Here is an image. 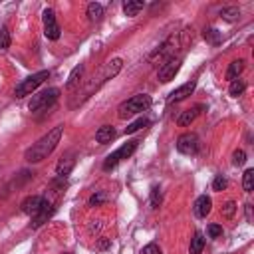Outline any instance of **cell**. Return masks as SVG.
I'll return each mask as SVG.
<instances>
[{
	"label": "cell",
	"mask_w": 254,
	"mask_h": 254,
	"mask_svg": "<svg viewBox=\"0 0 254 254\" xmlns=\"http://www.w3.org/2000/svg\"><path fill=\"white\" fill-rule=\"evenodd\" d=\"M62 133H64V127H62V125L54 127L52 131H48L38 143H34V145L30 147V149L26 151V155H24V159L30 161V163H40V161L48 159V157L54 153V149L58 147V143H60V139H62Z\"/></svg>",
	"instance_id": "cell-1"
},
{
	"label": "cell",
	"mask_w": 254,
	"mask_h": 254,
	"mask_svg": "<svg viewBox=\"0 0 254 254\" xmlns=\"http://www.w3.org/2000/svg\"><path fill=\"white\" fill-rule=\"evenodd\" d=\"M52 210H54V205L52 203H48L46 199H44V205H42V208H40V213L34 217V221H32V228H38V226H42L48 219H50V215H52Z\"/></svg>",
	"instance_id": "cell-12"
},
{
	"label": "cell",
	"mask_w": 254,
	"mask_h": 254,
	"mask_svg": "<svg viewBox=\"0 0 254 254\" xmlns=\"http://www.w3.org/2000/svg\"><path fill=\"white\" fill-rule=\"evenodd\" d=\"M44 34L48 40H58L60 38V26L56 22L54 10H44Z\"/></svg>",
	"instance_id": "cell-9"
},
{
	"label": "cell",
	"mask_w": 254,
	"mask_h": 254,
	"mask_svg": "<svg viewBox=\"0 0 254 254\" xmlns=\"http://www.w3.org/2000/svg\"><path fill=\"white\" fill-rule=\"evenodd\" d=\"M159 203H161V190H159V187H153V190H151V208H157Z\"/></svg>",
	"instance_id": "cell-31"
},
{
	"label": "cell",
	"mask_w": 254,
	"mask_h": 254,
	"mask_svg": "<svg viewBox=\"0 0 254 254\" xmlns=\"http://www.w3.org/2000/svg\"><path fill=\"white\" fill-rule=\"evenodd\" d=\"M179 68H181V60H179V58H171L167 64H163V66H161V70H159V74H157L159 81L167 83V81L175 79V76H177Z\"/></svg>",
	"instance_id": "cell-8"
},
{
	"label": "cell",
	"mask_w": 254,
	"mask_h": 254,
	"mask_svg": "<svg viewBox=\"0 0 254 254\" xmlns=\"http://www.w3.org/2000/svg\"><path fill=\"white\" fill-rule=\"evenodd\" d=\"M199 110H203V105H197V108H193V110H187V111H183L181 115H179V119H177V123L181 125V127H187V125H190L195 119H197V115L201 113Z\"/></svg>",
	"instance_id": "cell-15"
},
{
	"label": "cell",
	"mask_w": 254,
	"mask_h": 254,
	"mask_svg": "<svg viewBox=\"0 0 254 254\" xmlns=\"http://www.w3.org/2000/svg\"><path fill=\"white\" fill-rule=\"evenodd\" d=\"M58 95H60V90H58V88H50V90L42 92V94H38V95H32L28 108H30V111L48 110L50 105H54V101L58 99Z\"/></svg>",
	"instance_id": "cell-6"
},
{
	"label": "cell",
	"mask_w": 254,
	"mask_h": 254,
	"mask_svg": "<svg viewBox=\"0 0 254 254\" xmlns=\"http://www.w3.org/2000/svg\"><path fill=\"white\" fill-rule=\"evenodd\" d=\"M141 254H161V248H159V244L151 242V244H147V246L143 248V252H141Z\"/></svg>",
	"instance_id": "cell-33"
},
{
	"label": "cell",
	"mask_w": 254,
	"mask_h": 254,
	"mask_svg": "<svg viewBox=\"0 0 254 254\" xmlns=\"http://www.w3.org/2000/svg\"><path fill=\"white\" fill-rule=\"evenodd\" d=\"M235 210H237V203H235V201H228V203L222 206V215H224L226 219H230L232 215H235Z\"/></svg>",
	"instance_id": "cell-30"
},
{
	"label": "cell",
	"mask_w": 254,
	"mask_h": 254,
	"mask_svg": "<svg viewBox=\"0 0 254 254\" xmlns=\"http://www.w3.org/2000/svg\"><path fill=\"white\" fill-rule=\"evenodd\" d=\"M205 40L208 42V44L217 46V44H221V32L215 30V28H208V30H205Z\"/></svg>",
	"instance_id": "cell-24"
},
{
	"label": "cell",
	"mask_w": 254,
	"mask_h": 254,
	"mask_svg": "<svg viewBox=\"0 0 254 254\" xmlns=\"http://www.w3.org/2000/svg\"><path fill=\"white\" fill-rule=\"evenodd\" d=\"M101 201H103V195H101V193H99V195H94V197L90 199V206H94V205H99Z\"/></svg>",
	"instance_id": "cell-34"
},
{
	"label": "cell",
	"mask_w": 254,
	"mask_h": 254,
	"mask_svg": "<svg viewBox=\"0 0 254 254\" xmlns=\"http://www.w3.org/2000/svg\"><path fill=\"white\" fill-rule=\"evenodd\" d=\"M244 163H246V153H244L242 149H238V151L232 153V165H235V167H242Z\"/></svg>",
	"instance_id": "cell-28"
},
{
	"label": "cell",
	"mask_w": 254,
	"mask_h": 254,
	"mask_svg": "<svg viewBox=\"0 0 254 254\" xmlns=\"http://www.w3.org/2000/svg\"><path fill=\"white\" fill-rule=\"evenodd\" d=\"M137 145H139V141H127V143H123L117 151H113L111 155H108V159L103 161V169H105V171H110V169L117 167V163H119L121 159L131 157L133 151L137 149Z\"/></svg>",
	"instance_id": "cell-5"
},
{
	"label": "cell",
	"mask_w": 254,
	"mask_h": 254,
	"mask_svg": "<svg viewBox=\"0 0 254 254\" xmlns=\"http://www.w3.org/2000/svg\"><path fill=\"white\" fill-rule=\"evenodd\" d=\"M206 232H208L210 238H219V237L222 235V226H221V224H208Z\"/></svg>",
	"instance_id": "cell-29"
},
{
	"label": "cell",
	"mask_w": 254,
	"mask_h": 254,
	"mask_svg": "<svg viewBox=\"0 0 254 254\" xmlns=\"http://www.w3.org/2000/svg\"><path fill=\"white\" fill-rule=\"evenodd\" d=\"M177 149L185 155H195L199 151V137L195 133H183L177 139Z\"/></svg>",
	"instance_id": "cell-7"
},
{
	"label": "cell",
	"mask_w": 254,
	"mask_h": 254,
	"mask_svg": "<svg viewBox=\"0 0 254 254\" xmlns=\"http://www.w3.org/2000/svg\"><path fill=\"white\" fill-rule=\"evenodd\" d=\"M242 187H244L246 193H252V190H254V169H246V171H244Z\"/></svg>",
	"instance_id": "cell-21"
},
{
	"label": "cell",
	"mask_w": 254,
	"mask_h": 254,
	"mask_svg": "<svg viewBox=\"0 0 254 254\" xmlns=\"http://www.w3.org/2000/svg\"><path fill=\"white\" fill-rule=\"evenodd\" d=\"M205 248V237H203V232H195V237L190 238V254H201Z\"/></svg>",
	"instance_id": "cell-19"
},
{
	"label": "cell",
	"mask_w": 254,
	"mask_h": 254,
	"mask_svg": "<svg viewBox=\"0 0 254 254\" xmlns=\"http://www.w3.org/2000/svg\"><path fill=\"white\" fill-rule=\"evenodd\" d=\"M210 206H213V201H210V197H206V195H201L197 201H195V213H197V217H206L208 213H210Z\"/></svg>",
	"instance_id": "cell-14"
},
{
	"label": "cell",
	"mask_w": 254,
	"mask_h": 254,
	"mask_svg": "<svg viewBox=\"0 0 254 254\" xmlns=\"http://www.w3.org/2000/svg\"><path fill=\"white\" fill-rule=\"evenodd\" d=\"M113 137H115V129H113L111 125H101L99 129H97V133H95V139H97V143H101V145L110 143Z\"/></svg>",
	"instance_id": "cell-16"
},
{
	"label": "cell",
	"mask_w": 254,
	"mask_h": 254,
	"mask_svg": "<svg viewBox=\"0 0 254 254\" xmlns=\"http://www.w3.org/2000/svg\"><path fill=\"white\" fill-rule=\"evenodd\" d=\"M143 2L141 0H127V2H123V12L125 16H137L139 10H143Z\"/></svg>",
	"instance_id": "cell-18"
},
{
	"label": "cell",
	"mask_w": 254,
	"mask_h": 254,
	"mask_svg": "<svg viewBox=\"0 0 254 254\" xmlns=\"http://www.w3.org/2000/svg\"><path fill=\"white\" fill-rule=\"evenodd\" d=\"M149 105H151V97L147 95V94H137L133 97H129L127 101H123L119 105V110H117V115L121 119H127V117H131V115H137L141 111H147L149 110Z\"/></svg>",
	"instance_id": "cell-2"
},
{
	"label": "cell",
	"mask_w": 254,
	"mask_h": 254,
	"mask_svg": "<svg viewBox=\"0 0 254 254\" xmlns=\"http://www.w3.org/2000/svg\"><path fill=\"white\" fill-rule=\"evenodd\" d=\"M74 165H76L74 153H68L66 157H62V159H60V163H58V167H56V173H58V177H66V175H70V171L74 169Z\"/></svg>",
	"instance_id": "cell-13"
},
{
	"label": "cell",
	"mask_w": 254,
	"mask_h": 254,
	"mask_svg": "<svg viewBox=\"0 0 254 254\" xmlns=\"http://www.w3.org/2000/svg\"><path fill=\"white\" fill-rule=\"evenodd\" d=\"M88 16H90V20H99L103 16V6L99 2H92L88 6Z\"/></svg>",
	"instance_id": "cell-23"
},
{
	"label": "cell",
	"mask_w": 254,
	"mask_h": 254,
	"mask_svg": "<svg viewBox=\"0 0 254 254\" xmlns=\"http://www.w3.org/2000/svg\"><path fill=\"white\" fill-rule=\"evenodd\" d=\"M242 70H244V60H237V62H232L230 66H228V70H226V79H230V81L238 79V76L242 74Z\"/></svg>",
	"instance_id": "cell-17"
},
{
	"label": "cell",
	"mask_w": 254,
	"mask_h": 254,
	"mask_svg": "<svg viewBox=\"0 0 254 254\" xmlns=\"http://www.w3.org/2000/svg\"><path fill=\"white\" fill-rule=\"evenodd\" d=\"M244 90H246V83L238 78V79H235V81L230 83V90H228V92H230V95H232V97H238Z\"/></svg>",
	"instance_id": "cell-22"
},
{
	"label": "cell",
	"mask_w": 254,
	"mask_h": 254,
	"mask_svg": "<svg viewBox=\"0 0 254 254\" xmlns=\"http://www.w3.org/2000/svg\"><path fill=\"white\" fill-rule=\"evenodd\" d=\"M195 86H197L195 81H187V83H183L181 88H177L175 92H171V94H169L167 101H169V103H177V101H183V99H187L190 94L195 92Z\"/></svg>",
	"instance_id": "cell-10"
},
{
	"label": "cell",
	"mask_w": 254,
	"mask_h": 254,
	"mask_svg": "<svg viewBox=\"0 0 254 254\" xmlns=\"http://www.w3.org/2000/svg\"><path fill=\"white\" fill-rule=\"evenodd\" d=\"M42 205H44V197L32 195V197H26L20 206H22V213H26V215H30V217H36V215L40 213Z\"/></svg>",
	"instance_id": "cell-11"
},
{
	"label": "cell",
	"mask_w": 254,
	"mask_h": 254,
	"mask_svg": "<svg viewBox=\"0 0 254 254\" xmlns=\"http://www.w3.org/2000/svg\"><path fill=\"white\" fill-rule=\"evenodd\" d=\"M246 219L248 222H252V205H246Z\"/></svg>",
	"instance_id": "cell-35"
},
{
	"label": "cell",
	"mask_w": 254,
	"mask_h": 254,
	"mask_svg": "<svg viewBox=\"0 0 254 254\" xmlns=\"http://www.w3.org/2000/svg\"><path fill=\"white\" fill-rule=\"evenodd\" d=\"M50 78V72L48 70H42V72H38V74H34V76H30V78H26L24 81H20L18 86H16V90H14V95L16 97H26V95H32L42 83H44L46 79Z\"/></svg>",
	"instance_id": "cell-4"
},
{
	"label": "cell",
	"mask_w": 254,
	"mask_h": 254,
	"mask_svg": "<svg viewBox=\"0 0 254 254\" xmlns=\"http://www.w3.org/2000/svg\"><path fill=\"white\" fill-rule=\"evenodd\" d=\"M221 16H222L224 20H228V22H232V20H237V18L240 16V10H238L237 6H230V8H222V10H221Z\"/></svg>",
	"instance_id": "cell-25"
},
{
	"label": "cell",
	"mask_w": 254,
	"mask_h": 254,
	"mask_svg": "<svg viewBox=\"0 0 254 254\" xmlns=\"http://www.w3.org/2000/svg\"><path fill=\"white\" fill-rule=\"evenodd\" d=\"M226 185H228V181H226L222 175L215 177V181H213V189H215V190H224V189H226Z\"/></svg>",
	"instance_id": "cell-32"
},
{
	"label": "cell",
	"mask_w": 254,
	"mask_h": 254,
	"mask_svg": "<svg viewBox=\"0 0 254 254\" xmlns=\"http://www.w3.org/2000/svg\"><path fill=\"white\" fill-rule=\"evenodd\" d=\"M121 66H123V62L119 60V58H115V60H111V62H108L105 64V68L99 72V76L95 78H92V81L88 83V88H86V92H83V97H90V94L94 92V90H97L99 86H103L108 79H111V78H115L117 74H119V70H121Z\"/></svg>",
	"instance_id": "cell-3"
},
{
	"label": "cell",
	"mask_w": 254,
	"mask_h": 254,
	"mask_svg": "<svg viewBox=\"0 0 254 254\" xmlns=\"http://www.w3.org/2000/svg\"><path fill=\"white\" fill-rule=\"evenodd\" d=\"M81 74H83V64H79V66H76V68L72 70V74H70V78H68V83H66V88H68V90H72V88L76 86V83L79 81Z\"/></svg>",
	"instance_id": "cell-20"
},
{
	"label": "cell",
	"mask_w": 254,
	"mask_h": 254,
	"mask_svg": "<svg viewBox=\"0 0 254 254\" xmlns=\"http://www.w3.org/2000/svg\"><path fill=\"white\" fill-rule=\"evenodd\" d=\"M147 123H149V121H147L145 117H139V119H135L131 125H127V127H125V133H135V131L141 129V127H145Z\"/></svg>",
	"instance_id": "cell-26"
},
{
	"label": "cell",
	"mask_w": 254,
	"mask_h": 254,
	"mask_svg": "<svg viewBox=\"0 0 254 254\" xmlns=\"http://www.w3.org/2000/svg\"><path fill=\"white\" fill-rule=\"evenodd\" d=\"M10 48V32L6 28L0 30V52H6Z\"/></svg>",
	"instance_id": "cell-27"
}]
</instances>
